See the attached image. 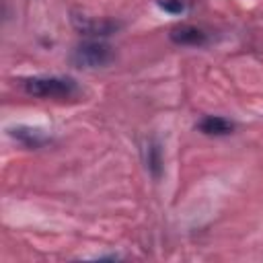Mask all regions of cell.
Listing matches in <instances>:
<instances>
[{"instance_id": "3", "label": "cell", "mask_w": 263, "mask_h": 263, "mask_svg": "<svg viewBox=\"0 0 263 263\" xmlns=\"http://www.w3.org/2000/svg\"><path fill=\"white\" fill-rule=\"evenodd\" d=\"M70 23L86 39H105V37L115 35L121 29L119 21H113V18H92L88 14H82V12H72Z\"/></svg>"}, {"instance_id": "7", "label": "cell", "mask_w": 263, "mask_h": 263, "mask_svg": "<svg viewBox=\"0 0 263 263\" xmlns=\"http://www.w3.org/2000/svg\"><path fill=\"white\" fill-rule=\"evenodd\" d=\"M234 121L222 117V115H203L197 123H195V129L201 132L203 136H214V138H220V136H228L234 132Z\"/></svg>"}, {"instance_id": "8", "label": "cell", "mask_w": 263, "mask_h": 263, "mask_svg": "<svg viewBox=\"0 0 263 263\" xmlns=\"http://www.w3.org/2000/svg\"><path fill=\"white\" fill-rule=\"evenodd\" d=\"M156 6L166 14H183L187 10V0H156Z\"/></svg>"}, {"instance_id": "1", "label": "cell", "mask_w": 263, "mask_h": 263, "mask_svg": "<svg viewBox=\"0 0 263 263\" xmlns=\"http://www.w3.org/2000/svg\"><path fill=\"white\" fill-rule=\"evenodd\" d=\"M23 90L39 99H72L80 86L70 76H31L21 82Z\"/></svg>"}, {"instance_id": "4", "label": "cell", "mask_w": 263, "mask_h": 263, "mask_svg": "<svg viewBox=\"0 0 263 263\" xmlns=\"http://www.w3.org/2000/svg\"><path fill=\"white\" fill-rule=\"evenodd\" d=\"M168 39L175 45H189V47H201L210 41L208 33L195 25H177L168 31Z\"/></svg>"}, {"instance_id": "5", "label": "cell", "mask_w": 263, "mask_h": 263, "mask_svg": "<svg viewBox=\"0 0 263 263\" xmlns=\"http://www.w3.org/2000/svg\"><path fill=\"white\" fill-rule=\"evenodd\" d=\"M8 136L31 150H37L49 142V136L43 134V129L31 127V125H12V127H8Z\"/></svg>"}, {"instance_id": "2", "label": "cell", "mask_w": 263, "mask_h": 263, "mask_svg": "<svg viewBox=\"0 0 263 263\" xmlns=\"http://www.w3.org/2000/svg\"><path fill=\"white\" fill-rule=\"evenodd\" d=\"M113 60L115 51L103 39H86L78 43L70 53V62L78 68H105Z\"/></svg>"}, {"instance_id": "6", "label": "cell", "mask_w": 263, "mask_h": 263, "mask_svg": "<svg viewBox=\"0 0 263 263\" xmlns=\"http://www.w3.org/2000/svg\"><path fill=\"white\" fill-rule=\"evenodd\" d=\"M142 158H144V166L146 171L152 175L154 181H158L162 177V168H164V160H162V148L158 144V140L154 138H146L142 144Z\"/></svg>"}]
</instances>
